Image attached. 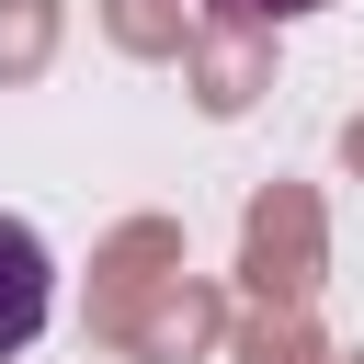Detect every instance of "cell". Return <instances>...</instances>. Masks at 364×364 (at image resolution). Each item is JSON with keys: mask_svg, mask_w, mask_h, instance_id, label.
<instances>
[{"mask_svg": "<svg viewBox=\"0 0 364 364\" xmlns=\"http://www.w3.org/2000/svg\"><path fill=\"white\" fill-rule=\"evenodd\" d=\"M46 307H57V250H46L23 216H0V364L46 330Z\"/></svg>", "mask_w": 364, "mask_h": 364, "instance_id": "cell-1", "label": "cell"}, {"mask_svg": "<svg viewBox=\"0 0 364 364\" xmlns=\"http://www.w3.org/2000/svg\"><path fill=\"white\" fill-rule=\"evenodd\" d=\"M205 11H216V23H307L318 0H205Z\"/></svg>", "mask_w": 364, "mask_h": 364, "instance_id": "cell-2", "label": "cell"}]
</instances>
